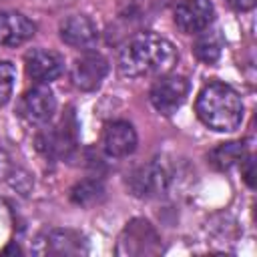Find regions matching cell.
<instances>
[{
  "mask_svg": "<svg viewBox=\"0 0 257 257\" xmlns=\"http://www.w3.org/2000/svg\"><path fill=\"white\" fill-rule=\"evenodd\" d=\"M243 157H245V145L239 141H231V143H221L219 147H215L209 153V163L217 171H229L233 165L241 163Z\"/></svg>",
  "mask_w": 257,
  "mask_h": 257,
  "instance_id": "obj_16",
  "label": "cell"
},
{
  "mask_svg": "<svg viewBox=\"0 0 257 257\" xmlns=\"http://www.w3.org/2000/svg\"><path fill=\"white\" fill-rule=\"evenodd\" d=\"M235 10H241V12H245V10H251L253 6H255V0H227Z\"/></svg>",
  "mask_w": 257,
  "mask_h": 257,
  "instance_id": "obj_21",
  "label": "cell"
},
{
  "mask_svg": "<svg viewBox=\"0 0 257 257\" xmlns=\"http://www.w3.org/2000/svg\"><path fill=\"white\" fill-rule=\"evenodd\" d=\"M241 173L249 187H255V161L251 155H245L241 161Z\"/></svg>",
  "mask_w": 257,
  "mask_h": 257,
  "instance_id": "obj_19",
  "label": "cell"
},
{
  "mask_svg": "<svg viewBox=\"0 0 257 257\" xmlns=\"http://www.w3.org/2000/svg\"><path fill=\"white\" fill-rule=\"evenodd\" d=\"M22 116L32 124H46L56 112V98L46 84H36L24 92L20 102Z\"/></svg>",
  "mask_w": 257,
  "mask_h": 257,
  "instance_id": "obj_9",
  "label": "cell"
},
{
  "mask_svg": "<svg viewBox=\"0 0 257 257\" xmlns=\"http://www.w3.org/2000/svg\"><path fill=\"white\" fill-rule=\"evenodd\" d=\"M14 80H16L14 64L8 62V60H0V106H4L10 100L12 88H14Z\"/></svg>",
  "mask_w": 257,
  "mask_h": 257,
  "instance_id": "obj_18",
  "label": "cell"
},
{
  "mask_svg": "<svg viewBox=\"0 0 257 257\" xmlns=\"http://www.w3.org/2000/svg\"><path fill=\"white\" fill-rule=\"evenodd\" d=\"M175 24L185 34H199L209 28L215 18V8L211 0H181L175 6Z\"/></svg>",
  "mask_w": 257,
  "mask_h": 257,
  "instance_id": "obj_7",
  "label": "cell"
},
{
  "mask_svg": "<svg viewBox=\"0 0 257 257\" xmlns=\"http://www.w3.org/2000/svg\"><path fill=\"white\" fill-rule=\"evenodd\" d=\"M137 131L126 120L106 122L102 128V149L108 157H128L137 149Z\"/></svg>",
  "mask_w": 257,
  "mask_h": 257,
  "instance_id": "obj_12",
  "label": "cell"
},
{
  "mask_svg": "<svg viewBox=\"0 0 257 257\" xmlns=\"http://www.w3.org/2000/svg\"><path fill=\"white\" fill-rule=\"evenodd\" d=\"M195 110L199 120L217 133H233L243 120V100L239 92L219 80H213L201 88Z\"/></svg>",
  "mask_w": 257,
  "mask_h": 257,
  "instance_id": "obj_2",
  "label": "cell"
},
{
  "mask_svg": "<svg viewBox=\"0 0 257 257\" xmlns=\"http://www.w3.org/2000/svg\"><path fill=\"white\" fill-rule=\"evenodd\" d=\"M36 32L32 20L20 12H0V46H20L28 42Z\"/></svg>",
  "mask_w": 257,
  "mask_h": 257,
  "instance_id": "obj_14",
  "label": "cell"
},
{
  "mask_svg": "<svg viewBox=\"0 0 257 257\" xmlns=\"http://www.w3.org/2000/svg\"><path fill=\"white\" fill-rule=\"evenodd\" d=\"M126 185L131 189V193L135 197H141V199H151V197H159L167 191V185H169V177L167 173L163 171V167L151 163V165H143V167H137L128 179H126Z\"/></svg>",
  "mask_w": 257,
  "mask_h": 257,
  "instance_id": "obj_11",
  "label": "cell"
},
{
  "mask_svg": "<svg viewBox=\"0 0 257 257\" xmlns=\"http://www.w3.org/2000/svg\"><path fill=\"white\" fill-rule=\"evenodd\" d=\"M60 38L72 48L88 50L98 40V28L88 16L72 14L60 22Z\"/></svg>",
  "mask_w": 257,
  "mask_h": 257,
  "instance_id": "obj_13",
  "label": "cell"
},
{
  "mask_svg": "<svg viewBox=\"0 0 257 257\" xmlns=\"http://www.w3.org/2000/svg\"><path fill=\"white\" fill-rule=\"evenodd\" d=\"M104 199V187L96 179H84L78 181L70 189V201L78 207H92Z\"/></svg>",
  "mask_w": 257,
  "mask_h": 257,
  "instance_id": "obj_17",
  "label": "cell"
},
{
  "mask_svg": "<svg viewBox=\"0 0 257 257\" xmlns=\"http://www.w3.org/2000/svg\"><path fill=\"white\" fill-rule=\"evenodd\" d=\"M36 143H38V149L44 155H50V157H66V155H70L74 151V147H76V120H74V114L72 112L64 114L62 120L58 122V126L38 135Z\"/></svg>",
  "mask_w": 257,
  "mask_h": 257,
  "instance_id": "obj_8",
  "label": "cell"
},
{
  "mask_svg": "<svg viewBox=\"0 0 257 257\" xmlns=\"http://www.w3.org/2000/svg\"><path fill=\"white\" fill-rule=\"evenodd\" d=\"M24 66L26 74L38 82V84H48L56 80L62 70H64V60L58 52L54 50H44V48H34L26 52L24 56Z\"/></svg>",
  "mask_w": 257,
  "mask_h": 257,
  "instance_id": "obj_10",
  "label": "cell"
},
{
  "mask_svg": "<svg viewBox=\"0 0 257 257\" xmlns=\"http://www.w3.org/2000/svg\"><path fill=\"white\" fill-rule=\"evenodd\" d=\"M86 251V239L72 229H50L38 235L34 245V253L40 255H82Z\"/></svg>",
  "mask_w": 257,
  "mask_h": 257,
  "instance_id": "obj_6",
  "label": "cell"
},
{
  "mask_svg": "<svg viewBox=\"0 0 257 257\" xmlns=\"http://www.w3.org/2000/svg\"><path fill=\"white\" fill-rule=\"evenodd\" d=\"M187 94H189L187 78L167 72V74L157 76V80L153 82V86L149 90V100L157 112L169 116V114L177 112V108L185 102Z\"/></svg>",
  "mask_w": 257,
  "mask_h": 257,
  "instance_id": "obj_4",
  "label": "cell"
},
{
  "mask_svg": "<svg viewBox=\"0 0 257 257\" xmlns=\"http://www.w3.org/2000/svg\"><path fill=\"white\" fill-rule=\"evenodd\" d=\"M163 251L161 235L147 219H133L124 225L118 243H116V255H157Z\"/></svg>",
  "mask_w": 257,
  "mask_h": 257,
  "instance_id": "obj_3",
  "label": "cell"
},
{
  "mask_svg": "<svg viewBox=\"0 0 257 257\" xmlns=\"http://www.w3.org/2000/svg\"><path fill=\"white\" fill-rule=\"evenodd\" d=\"M12 171H14V167H12V159H10L8 151L0 145V179L10 177V175H12Z\"/></svg>",
  "mask_w": 257,
  "mask_h": 257,
  "instance_id": "obj_20",
  "label": "cell"
},
{
  "mask_svg": "<svg viewBox=\"0 0 257 257\" xmlns=\"http://www.w3.org/2000/svg\"><path fill=\"white\" fill-rule=\"evenodd\" d=\"M193 50H195V56L205 62V64H213L219 60L221 56V50H223V36L219 34V30H201L197 34V40L193 44Z\"/></svg>",
  "mask_w": 257,
  "mask_h": 257,
  "instance_id": "obj_15",
  "label": "cell"
},
{
  "mask_svg": "<svg viewBox=\"0 0 257 257\" xmlns=\"http://www.w3.org/2000/svg\"><path fill=\"white\" fill-rule=\"evenodd\" d=\"M179 60V52L173 42L155 34H137L118 56V72L126 78L161 76L167 74Z\"/></svg>",
  "mask_w": 257,
  "mask_h": 257,
  "instance_id": "obj_1",
  "label": "cell"
},
{
  "mask_svg": "<svg viewBox=\"0 0 257 257\" xmlns=\"http://www.w3.org/2000/svg\"><path fill=\"white\" fill-rule=\"evenodd\" d=\"M106 72H108V60L100 52L86 50L72 62L70 80L78 90L90 92L102 84Z\"/></svg>",
  "mask_w": 257,
  "mask_h": 257,
  "instance_id": "obj_5",
  "label": "cell"
}]
</instances>
